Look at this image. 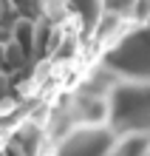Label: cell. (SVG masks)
<instances>
[{
    "label": "cell",
    "mask_w": 150,
    "mask_h": 156,
    "mask_svg": "<svg viewBox=\"0 0 150 156\" xmlns=\"http://www.w3.org/2000/svg\"><path fill=\"white\" fill-rule=\"evenodd\" d=\"M102 6H105V12H110V14H116V17H125V20H130L133 0H102Z\"/></svg>",
    "instance_id": "obj_1"
}]
</instances>
